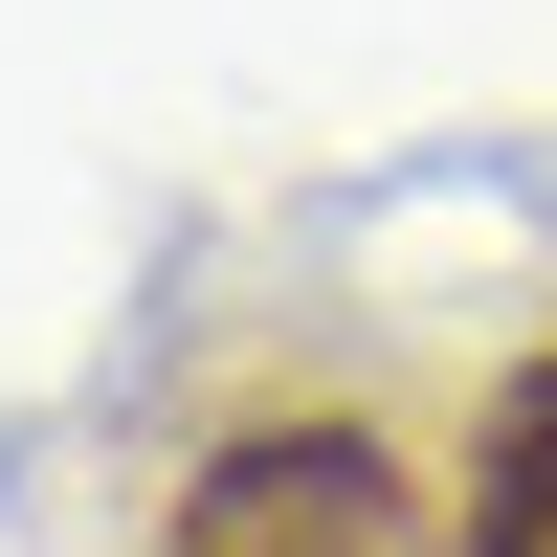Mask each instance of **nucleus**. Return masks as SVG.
<instances>
[{"mask_svg":"<svg viewBox=\"0 0 557 557\" xmlns=\"http://www.w3.org/2000/svg\"><path fill=\"white\" fill-rule=\"evenodd\" d=\"M178 557H446V535H424V491H401L380 424H246L178 491Z\"/></svg>","mask_w":557,"mask_h":557,"instance_id":"1","label":"nucleus"}]
</instances>
